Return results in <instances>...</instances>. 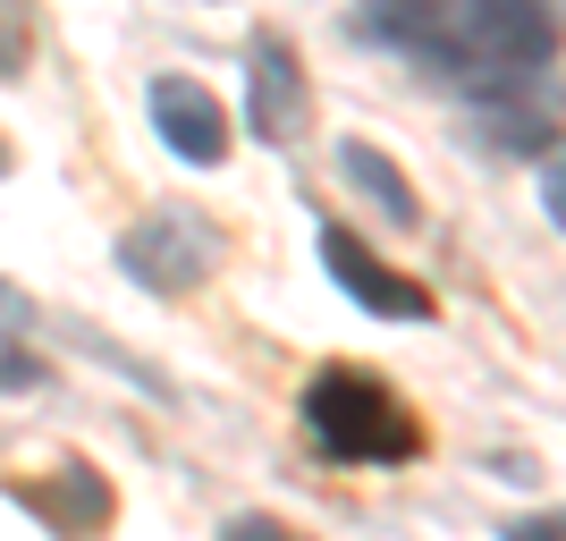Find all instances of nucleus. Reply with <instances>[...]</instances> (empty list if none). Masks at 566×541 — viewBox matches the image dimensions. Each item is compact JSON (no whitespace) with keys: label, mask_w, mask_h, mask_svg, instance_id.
<instances>
[{"label":"nucleus","mask_w":566,"mask_h":541,"mask_svg":"<svg viewBox=\"0 0 566 541\" xmlns=\"http://www.w3.org/2000/svg\"><path fill=\"white\" fill-rule=\"evenodd\" d=\"M355 34L380 51L415 60L423 76L457 85L473 102H507L533 94L542 69L558 60V18L533 9V0H473V9H423V0H398V9H364Z\"/></svg>","instance_id":"1"},{"label":"nucleus","mask_w":566,"mask_h":541,"mask_svg":"<svg viewBox=\"0 0 566 541\" xmlns=\"http://www.w3.org/2000/svg\"><path fill=\"white\" fill-rule=\"evenodd\" d=\"M305 440L331 457V466H406V457H423V424H415V406L389 389L380 373L364 364H322L305 381Z\"/></svg>","instance_id":"2"},{"label":"nucleus","mask_w":566,"mask_h":541,"mask_svg":"<svg viewBox=\"0 0 566 541\" xmlns=\"http://www.w3.org/2000/svg\"><path fill=\"white\" fill-rule=\"evenodd\" d=\"M220 254H229V237L195 212V204H169V212L136 220V229L118 237V271H127V280H144V288H161V296L203 288V280L220 271Z\"/></svg>","instance_id":"3"},{"label":"nucleus","mask_w":566,"mask_h":541,"mask_svg":"<svg viewBox=\"0 0 566 541\" xmlns=\"http://www.w3.org/2000/svg\"><path fill=\"white\" fill-rule=\"evenodd\" d=\"M305 111H313V94H305L296 43L280 25H254V43H245V127H254V144H296Z\"/></svg>","instance_id":"4"},{"label":"nucleus","mask_w":566,"mask_h":541,"mask_svg":"<svg viewBox=\"0 0 566 541\" xmlns=\"http://www.w3.org/2000/svg\"><path fill=\"white\" fill-rule=\"evenodd\" d=\"M322 271L338 280V296L364 313H380V322H431V288L423 280H406V271H389V262L364 246L355 229H322Z\"/></svg>","instance_id":"5"},{"label":"nucleus","mask_w":566,"mask_h":541,"mask_svg":"<svg viewBox=\"0 0 566 541\" xmlns=\"http://www.w3.org/2000/svg\"><path fill=\"white\" fill-rule=\"evenodd\" d=\"M144 102H153V127H161V144H169L187 169H220V162H229V111H220V94L203 85V76L161 69Z\"/></svg>","instance_id":"6"},{"label":"nucleus","mask_w":566,"mask_h":541,"mask_svg":"<svg viewBox=\"0 0 566 541\" xmlns=\"http://www.w3.org/2000/svg\"><path fill=\"white\" fill-rule=\"evenodd\" d=\"M18 499H25V508H34L60 541H94L102 524H111V482H102L94 466H60L51 482H18Z\"/></svg>","instance_id":"7"},{"label":"nucleus","mask_w":566,"mask_h":541,"mask_svg":"<svg viewBox=\"0 0 566 541\" xmlns=\"http://www.w3.org/2000/svg\"><path fill=\"white\" fill-rule=\"evenodd\" d=\"M338 178H347V187L364 195L389 229H423V195H415V178H406L373 136H347V144H338Z\"/></svg>","instance_id":"8"},{"label":"nucleus","mask_w":566,"mask_h":541,"mask_svg":"<svg viewBox=\"0 0 566 541\" xmlns=\"http://www.w3.org/2000/svg\"><path fill=\"white\" fill-rule=\"evenodd\" d=\"M220 541H296L280 517H237V524H220Z\"/></svg>","instance_id":"9"},{"label":"nucleus","mask_w":566,"mask_h":541,"mask_svg":"<svg viewBox=\"0 0 566 541\" xmlns=\"http://www.w3.org/2000/svg\"><path fill=\"white\" fill-rule=\"evenodd\" d=\"M499 541H566V508H549V517H524V524H507Z\"/></svg>","instance_id":"10"},{"label":"nucleus","mask_w":566,"mask_h":541,"mask_svg":"<svg viewBox=\"0 0 566 541\" xmlns=\"http://www.w3.org/2000/svg\"><path fill=\"white\" fill-rule=\"evenodd\" d=\"M25 330H34V305H25L18 288L0 280V339H25Z\"/></svg>","instance_id":"11"},{"label":"nucleus","mask_w":566,"mask_h":541,"mask_svg":"<svg viewBox=\"0 0 566 541\" xmlns=\"http://www.w3.org/2000/svg\"><path fill=\"white\" fill-rule=\"evenodd\" d=\"M542 204H549V220L566 229V153H558V162L542 169Z\"/></svg>","instance_id":"12"},{"label":"nucleus","mask_w":566,"mask_h":541,"mask_svg":"<svg viewBox=\"0 0 566 541\" xmlns=\"http://www.w3.org/2000/svg\"><path fill=\"white\" fill-rule=\"evenodd\" d=\"M25 381H43V364H25V355H0V389H25Z\"/></svg>","instance_id":"13"},{"label":"nucleus","mask_w":566,"mask_h":541,"mask_svg":"<svg viewBox=\"0 0 566 541\" xmlns=\"http://www.w3.org/2000/svg\"><path fill=\"white\" fill-rule=\"evenodd\" d=\"M0 169H9V153H0Z\"/></svg>","instance_id":"14"}]
</instances>
